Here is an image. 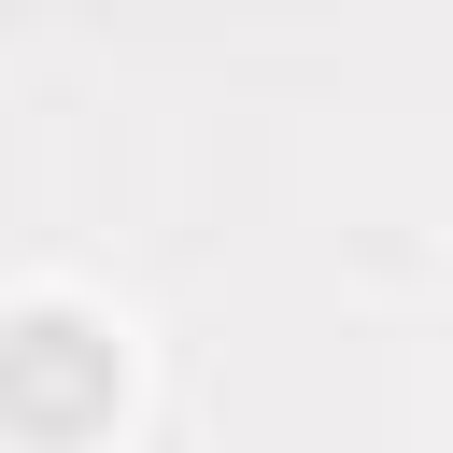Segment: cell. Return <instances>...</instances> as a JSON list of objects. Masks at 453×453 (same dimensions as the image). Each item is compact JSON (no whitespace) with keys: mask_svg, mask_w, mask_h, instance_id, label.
<instances>
[{"mask_svg":"<svg viewBox=\"0 0 453 453\" xmlns=\"http://www.w3.org/2000/svg\"><path fill=\"white\" fill-rule=\"evenodd\" d=\"M113 411H127V340H113L85 297L0 311V425H14V439L71 453V439H99Z\"/></svg>","mask_w":453,"mask_h":453,"instance_id":"1","label":"cell"}]
</instances>
